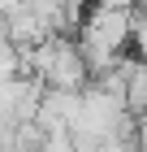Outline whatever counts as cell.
<instances>
[{
	"mask_svg": "<svg viewBox=\"0 0 147 152\" xmlns=\"http://www.w3.org/2000/svg\"><path fill=\"white\" fill-rule=\"evenodd\" d=\"M117 70H121L125 113H130V117L147 113V61H143V57H130V61H125V52H121V57H117Z\"/></svg>",
	"mask_w": 147,
	"mask_h": 152,
	"instance_id": "2",
	"label": "cell"
},
{
	"mask_svg": "<svg viewBox=\"0 0 147 152\" xmlns=\"http://www.w3.org/2000/svg\"><path fill=\"white\" fill-rule=\"evenodd\" d=\"M134 148H138V152H147V113H138V117H134Z\"/></svg>",
	"mask_w": 147,
	"mask_h": 152,
	"instance_id": "6",
	"label": "cell"
},
{
	"mask_svg": "<svg viewBox=\"0 0 147 152\" xmlns=\"http://www.w3.org/2000/svg\"><path fill=\"white\" fill-rule=\"evenodd\" d=\"M39 152H78V148H74V139H69V130H56V135H48V139H43Z\"/></svg>",
	"mask_w": 147,
	"mask_h": 152,
	"instance_id": "5",
	"label": "cell"
},
{
	"mask_svg": "<svg viewBox=\"0 0 147 152\" xmlns=\"http://www.w3.org/2000/svg\"><path fill=\"white\" fill-rule=\"evenodd\" d=\"M130 31H134V9H130V4H108V0H100V4L82 18L78 48H104V52H117V57H121L125 48H130Z\"/></svg>",
	"mask_w": 147,
	"mask_h": 152,
	"instance_id": "1",
	"label": "cell"
},
{
	"mask_svg": "<svg viewBox=\"0 0 147 152\" xmlns=\"http://www.w3.org/2000/svg\"><path fill=\"white\" fill-rule=\"evenodd\" d=\"M13 74H22V48L9 35H0V78H13Z\"/></svg>",
	"mask_w": 147,
	"mask_h": 152,
	"instance_id": "3",
	"label": "cell"
},
{
	"mask_svg": "<svg viewBox=\"0 0 147 152\" xmlns=\"http://www.w3.org/2000/svg\"><path fill=\"white\" fill-rule=\"evenodd\" d=\"M130 48H134V57L147 61V13H134V31H130Z\"/></svg>",
	"mask_w": 147,
	"mask_h": 152,
	"instance_id": "4",
	"label": "cell"
}]
</instances>
